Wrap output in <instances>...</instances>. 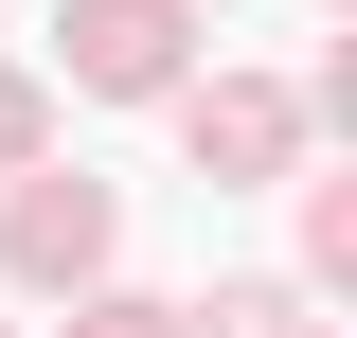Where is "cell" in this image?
Wrapping results in <instances>:
<instances>
[{
    "mask_svg": "<svg viewBox=\"0 0 357 338\" xmlns=\"http://www.w3.org/2000/svg\"><path fill=\"white\" fill-rule=\"evenodd\" d=\"M18 161H36V89L0 72V178H18Z\"/></svg>",
    "mask_w": 357,
    "mask_h": 338,
    "instance_id": "4",
    "label": "cell"
},
{
    "mask_svg": "<svg viewBox=\"0 0 357 338\" xmlns=\"http://www.w3.org/2000/svg\"><path fill=\"white\" fill-rule=\"evenodd\" d=\"M72 72H89V89H161V72H178L161 0H89V18H72Z\"/></svg>",
    "mask_w": 357,
    "mask_h": 338,
    "instance_id": "2",
    "label": "cell"
},
{
    "mask_svg": "<svg viewBox=\"0 0 357 338\" xmlns=\"http://www.w3.org/2000/svg\"><path fill=\"white\" fill-rule=\"evenodd\" d=\"M197 161H286V107L268 89H197Z\"/></svg>",
    "mask_w": 357,
    "mask_h": 338,
    "instance_id": "3",
    "label": "cell"
},
{
    "mask_svg": "<svg viewBox=\"0 0 357 338\" xmlns=\"http://www.w3.org/2000/svg\"><path fill=\"white\" fill-rule=\"evenodd\" d=\"M0 250H18V285H72V267H107V196H89V178H36Z\"/></svg>",
    "mask_w": 357,
    "mask_h": 338,
    "instance_id": "1",
    "label": "cell"
}]
</instances>
